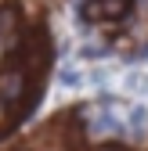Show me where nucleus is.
<instances>
[{
	"label": "nucleus",
	"mask_w": 148,
	"mask_h": 151,
	"mask_svg": "<svg viewBox=\"0 0 148 151\" xmlns=\"http://www.w3.org/2000/svg\"><path fill=\"white\" fill-rule=\"evenodd\" d=\"M25 93H29V76L22 65H11L0 72V101L15 104V101H25Z\"/></svg>",
	"instance_id": "nucleus-1"
},
{
	"label": "nucleus",
	"mask_w": 148,
	"mask_h": 151,
	"mask_svg": "<svg viewBox=\"0 0 148 151\" xmlns=\"http://www.w3.org/2000/svg\"><path fill=\"white\" fill-rule=\"evenodd\" d=\"M15 29V11L11 7H0V36H7Z\"/></svg>",
	"instance_id": "nucleus-5"
},
{
	"label": "nucleus",
	"mask_w": 148,
	"mask_h": 151,
	"mask_svg": "<svg viewBox=\"0 0 148 151\" xmlns=\"http://www.w3.org/2000/svg\"><path fill=\"white\" fill-rule=\"evenodd\" d=\"M101 54H105V47H94V43L83 47V58H101Z\"/></svg>",
	"instance_id": "nucleus-7"
},
{
	"label": "nucleus",
	"mask_w": 148,
	"mask_h": 151,
	"mask_svg": "<svg viewBox=\"0 0 148 151\" xmlns=\"http://www.w3.org/2000/svg\"><path fill=\"white\" fill-rule=\"evenodd\" d=\"M101 151H123V147H101Z\"/></svg>",
	"instance_id": "nucleus-8"
},
{
	"label": "nucleus",
	"mask_w": 148,
	"mask_h": 151,
	"mask_svg": "<svg viewBox=\"0 0 148 151\" xmlns=\"http://www.w3.org/2000/svg\"><path fill=\"white\" fill-rule=\"evenodd\" d=\"M58 79H62L65 86H80V72H76V68H62V72H58Z\"/></svg>",
	"instance_id": "nucleus-6"
},
{
	"label": "nucleus",
	"mask_w": 148,
	"mask_h": 151,
	"mask_svg": "<svg viewBox=\"0 0 148 151\" xmlns=\"http://www.w3.org/2000/svg\"><path fill=\"white\" fill-rule=\"evenodd\" d=\"M90 133H123V126L116 122V115H112V111H98V115L94 119H90Z\"/></svg>",
	"instance_id": "nucleus-3"
},
{
	"label": "nucleus",
	"mask_w": 148,
	"mask_h": 151,
	"mask_svg": "<svg viewBox=\"0 0 148 151\" xmlns=\"http://www.w3.org/2000/svg\"><path fill=\"white\" fill-rule=\"evenodd\" d=\"M130 0H94V4L83 7V18H119L126 14Z\"/></svg>",
	"instance_id": "nucleus-2"
},
{
	"label": "nucleus",
	"mask_w": 148,
	"mask_h": 151,
	"mask_svg": "<svg viewBox=\"0 0 148 151\" xmlns=\"http://www.w3.org/2000/svg\"><path fill=\"white\" fill-rule=\"evenodd\" d=\"M126 129H130V133H144V129H148V111H144L141 104L130 108V122L123 126V133H126Z\"/></svg>",
	"instance_id": "nucleus-4"
}]
</instances>
